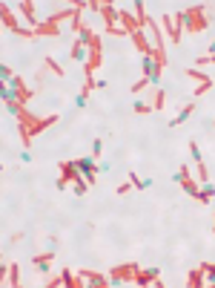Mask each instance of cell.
<instances>
[{
	"instance_id": "cell-7",
	"label": "cell",
	"mask_w": 215,
	"mask_h": 288,
	"mask_svg": "<svg viewBox=\"0 0 215 288\" xmlns=\"http://www.w3.org/2000/svg\"><path fill=\"white\" fill-rule=\"evenodd\" d=\"M135 271H138V262H126V265H118L109 271L112 283H135Z\"/></svg>"
},
{
	"instance_id": "cell-36",
	"label": "cell",
	"mask_w": 215,
	"mask_h": 288,
	"mask_svg": "<svg viewBox=\"0 0 215 288\" xmlns=\"http://www.w3.org/2000/svg\"><path fill=\"white\" fill-rule=\"evenodd\" d=\"M46 286H49V288H58V286H63V280H61V277H52Z\"/></svg>"
},
{
	"instance_id": "cell-38",
	"label": "cell",
	"mask_w": 215,
	"mask_h": 288,
	"mask_svg": "<svg viewBox=\"0 0 215 288\" xmlns=\"http://www.w3.org/2000/svg\"><path fill=\"white\" fill-rule=\"evenodd\" d=\"M213 231H215V225H213Z\"/></svg>"
},
{
	"instance_id": "cell-25",
	"label": "cell",
	"mask_w": 215,
	"mask_h": 288,
	"mask_svg": "<svg viewBox=\"0 0 215 288\" xmlns=\"http://www.w3.org/2000/svg\"><path fill=\"white\" fill-rule=\"evenodd\" d=\"M138 116H147V113H152V104H144V101H135V107H132Z\"/></svg>"
},
{
	"instance_id": "cell-32",
	"label": "cell",
	"mask_w": 215,
	"mask_h": 288,
	"mask_svg": "<svg viewBox=\"0 0 215 288\" xmlns=\"http://www.w3.org/2000/svg\"><path fill=\"white\" fill-rule=\"evenodd\" d=\"M129 190H135V187H132V182H121L115 193H121V196H123V193H129Z\"/></svg>"
},
{
	"instance_id": "cell-6",
	"label": "cell",
	"mask_w": 215,
	"mask_h": 288,
	"mask_svg": "<svg viewBox=\"0 0 215 288\" xmlns=\"http://www.w3.org/2000/svg\"><path fill=\"white\" fill-rule=\"evenodd\" d=\"M103 64V49H100V38L95 35L92 46H89V61L83 64V75H95V69Z\"/></svg>"
},
{
	"instance_id": "cell-28",
	"label": "cell",
	"mask_w": 215,
	"mask_h": 288,
	"mask_svg": "<svg viewBox=\"0 0 215 288\" xmlns=\"http://www.w3.org/2000/svg\"><path fill=\"white\" fill-rule=\"evenodd\" d=\"M129 182H132L135 190H147V187H149V182H141V179H138L135 173H129Z\"/></svg>"
},
{
	"instance_id": "cell-13",
	"label": "cell",
	"mask_w": 215,
	"mask_h": 288,
	"mask_svg": "<svg viewBox=\"0 0 215 288\" xmlns=\"http://www.w3.org/2000/svg\"><path fill=\"white\" fill-rule=\"evenodd\" d=\"M118 20L123 23V32H129V35L141 32V23H138V20H135V17L129 15V12H121V15H118Z\"/></svg>"
},
{
	"instance_id": "cell-30",
	"label": "cell",
	"mask_w": 215,
	"mask_h": 288,
	"mask_svg": "<svg viewBox=\"0 0 215 288\" xmlns=\"http://www.w3.org/2000/svg\"><path fill=\"white\" fill-rule=\"evenodd\" d=\"M189 153H192L195 165H201V162H204V159H201V150H198V144H195V141H189Z\"/></svg>"
},
{
	"instance_id": "cell-11",
	"label": "cell",
	"mask_w": 215,
	"mask_h": 288,
	"mask_svg": "<svg viewBox=\"0 0 215 288\" xmlns=\"http://www.w3.org/2000/svg\"><path fill=\"white\" fill-rule=\"evenodd\" d=\"M83 277V280H89L86 286H92V288H106V286H112L109 283V277H103V274H98V271H78Z\"/></svg>"
},
{
	"instance_id": "cell-2",
	"label": "cell",
	"mask_w": 215,
	"mask_h": 288,
	"mask_svg": "<svg viewBox=\"0 0 215 288\" xmlns=\"http://www.w3.org/2000/svg\"><path fill=\"white\" fill-rule=\"evenodd\" d=\"M61 179H58V190H66L69 185H75V193L78 196H86L89 193V182L83 179V173L78 170L75 162H61Z\"/></svg>"
},
{
	"instance_id": "cell-10",
	"label": "cell",
	"mask_w": 215,
	"mask_h": 288,
	"mask_svg": "<svg viewBox=\"0 0 215 288\" xmlns=\"http://www.w3.org/2000/svg\"><path fill=\"white\" fill-rule=\"evenodd\" d=\"M158 277H161L158 268H138L135 271V286H155Z\"/></svg>"
},
{
	"instance_id": "cell-3",
	"label": "cell",
	"mask_w": 215,
	"mask_h": 288,
	"mask_svg": "<svg viewBox=\"0 0 215 288\" xmlns=\"http://www.w3.org/2000/svg\"><path fill=\"white\" fill-rule=\"evenodd\" d=\"M66 17H75V9H63V12H58L55 17H49L46 23H40L37 29H34V38H58L61 35V23L66 20Z\"/></svg>"
},
{
	"instance_id": "cell-34",
	"label": "cell",
	"mask_w": 215,
	"mask_h": 288,
	"mask_svg": "<svg viewBox=\"0 0 215 288\" xmlns=\"http://www.w3.org/2000/svg\"><path fill=\"white\" fill-rule=\"evenodd\" d=\"M0 75H3V84H6V81H9V78L15 75V72H12V69H9L6 64H3V67H0Z\"/></svg>"
},
{
	"instance_id": "cell-18",
	"label": "cell",
	"mask_w": 215,
	"mask_h": 288,
	"mask_svg": "<svg viewBox=\"0 0 215 288\" xmlns=\"http://www.w3.org/2000/svg\"><path fill=\"white\" fill-rule=\"evenodd\" d=\"M192 113H195V101H192V104H186V107L181 110V116H178L175 121H169V127H181L184 121H189V116H192Z\"/></svg>"
},
{
	"instance_id": "cell-29",
	"label": "cell",
	"mask_w": 215,
	"mask_h": 288,
	"mask_svg": "<svg viewBox=\"0 0 215 288\" xmlns=\"http://www.w3.org/2000/svg\"><path fill=\"white\" fill-rule=\"evenodd\" d=\"M198 176H201V185H204V182H210V167H207L204 162L198 165Z\"/></svg>"
},
{
	"instance_id": "cell-33",
	"label": "cell",
	"mask_w": 215,
	"mask_h": 288,
	"mask_svg": "<svg viewBox=\"0 0 215 288\" xmlns=\"http://www.w3.org/2000/svg\"><path fill=\"white\" fill-rule=\"evenodd\" d=\"M100 150H103V138H95V141H92V153H95V156H100Z\"/></svg>"
},
{
	"instance_id": "cell-9",
	"label": "cell",
	"mask_w": 215,
	"mask_h": 288,
	"mask_svg": "<svg viewBox=\"0 0 215 288\" xmlns=\"http://www.w3.org/2000/svg\"><path fill=\"white\" fill-rule=\"evenodd\" d=\"M75 165H78V170L83 173V179L89 182V187L95 185V173H98V165H95V159H92V156H86V159H78Z\"/></svg>"
},
{
	"instance_id": "cell-4",
	"label": "cell",
	"mask_w": 215,
	"mask_h": 288,
	"mask_svg": "<svg viewBox=\"0 0 215 288\" xmlns=\"http://www.w3.org/2000/svg\"><path fill=\"white\" fill-rule=\"evenodd\" d=\"M207 26H210V20L204 15V6L184 9V29H189V32H204Z\"/></svg>"
},
{
	"instance_id": "cell-37",
	"label": "cell",
	"mask_w": 215,
	"mask_h": 288,
	"mask_svg": "<svg viewBox=\"0 0 215 288\" xmlns=\"http://www.w3.org/2000/svg\"><path fill=\"white\" fill-rule=\"evenodd\" d=\"M210 52H213V55H215V41H213V43H210Z\"/></svg>"
},
{
	"instance_id": "cell-12",
	"label": "cell",
	"mask_w": 215,
	"mask_h": 288,
	"mask_svg": "<svg viewBox=\"0 0 215 288\" xmlns=\"http://www.w3.org/2000/svg\"><path fill=\"white\" fill-rule=\"evenodd\" d=\"M61 280H63V286H66V288H83V286H86V283H83V277H81V274H75L72 268H63V271H61Z\"/></svg>"
},
{
	"instance_id": "cell-22",
	"label": "cell",
	"mask_w": 215,
	"mask_h": 288,
	"mask_svg": "<svg viewBox=\"0 0 215 288\" xmlns=\"http://www.w3.org/2000/svg\"><path fill=\"white\" fill-rule=\"evenodd\" d=\"M132 43L138 46V52H144V55H147V52L152 49V46L147 43V38H144V32H135V35H132Z\"/></svg>"
},
{
	"instance_id": "cell-19",
	"label": "cell",
	"mask_w": 215,
	"mask_h": 288,
	"mask_svg": "<svg viewBox=\"0 0 215 288\" xmlns=\"http://www.w3.org/2000/svg\"><path fill=\"white\" fill-rule=\"evenodd\" d=\"M52 259H55V251L34 256V259H32V265H34V268H40V271H49V262H52Z\"/></svg>"
},
{
	"instance_id": "cell-23",
	"label": "cell",
	"mask_w": 215,
	"mask_h": 288,
	"mask_svg": "<svg viewBox=\"0 0 215 288\" xmlns=\"http://www.w3.org/2000/svg\"><path fill=\"white\" fill-rule=\"evenodd\" d=\"M9 286H20V268H17L15 262L9 265Z\"/></svg>"
},
{
	"instance_id": "cell-31",
	"label": "cell",
	"mask_w": 215,
	"mask_h": 288,
	"mask_svg": "<svg viewBox=\"0 0 215 288\" xmlns=\"http://www.w3.org/2000/svg\"><path fill=\"white\" fill-rule=\"evenodd\" d=\"M164 89H158V92H155V104H152V110H161V107H164Z\"/></svg>"
},
{
	"instance_id": "cell-17",
	"label": "cell",
	"mask_w": 215,
	"mask_h": 288,
	"mask_svg": "<svg viewBox=\"0 0 215 288\" xmlns=\"http://www.w3.org/2000/svg\"><path fill=\"white\" fill-rule=\"evenodd\" d=\"M186 286L189 288H201L204 286V268H192V271L186 274Z\"/></svg>"
},
{
	"instance_id": "cell-35",
	"label": "cell",
	"mask_w": 215,
	"mask_h": 288,
	"mask_svg": "<svg viewBox=\"0 0 215 288\" xmlns=\"http://www.w3.org/2000/svg\"><path fill=\"white\" fill-rule=\"evenodd\" d=\"M186 176H189V167H181V170H178V173H175V182L181 185V179H186Z\"/></svg>"
},
{
	"instance_id": "cell-27",
	"label": "cell",
	"mask_w": 215,
	"mask_h": 288,
	"mask_svg": "<svg viewBox=\"0 0 215 288\" xmlns=\"http://www.w3.org/2000/svg\"><path fill=\"white\" fill-rule=\"evenodd\" d=\"M46 67H52V69H55V75H58V78H63V75H66V72L61 69V64H58L55 58H46Z\"/></svg>"
},
{
	"instance_id": "cell-24",
	"label": "cell",
	"mask_w": 215,
	"mask_h": 288,
	"mask_svg": "<svg viewBox=\"0 0 215 288\" xmlns=\"http://www.w3.org/2000/svg\"><path fill=\"white\" fill-rule=\"evenodd\" d=\"M201 268H204V277H207V280L215 286V265H213V262H204Z\"/></svg>"
},
{
	"instance_id": "cell-8",
	"label": "cell",
	"mask_w": 215,
	"mask_h": 288,
	"mask_svg": "<svg viewBox=\"0 0 215 288\" xmlns=\"http://www.w3.org/2000/svg\"><path fill=\"white\" fill-rule=\"evenodd\" d=\"M186 75L198 81V86H195V92H192V98H201V95H204V92H207V89L213 86V78H210V75H204L201 69H192V67H189V69H186Z\"/></svg>"
},
{
	"instance_id": "cell-20",
	"label": "cell",
	"mask_w": 215,
	"mask_h": 288,
	"mask_svg": "<svg viewBox=\"0 0 215 288\" xmlns=\"http://www.w3.org/2000/svg\"><path fill=\"white\" fill-rule=\"evenodd\" d=\"M17 6H20V12H23V15H26L29 20H32V26H34V29H37L40 23H37V15H34V3H29V0H23V3H17Z\"/></svg>"
},
{
	"instance_id": "cell-14",
	"label": "cell",
	"mask_w": 215,
	"mask_h": 288,
	"mask_svg": "<svg viewBox=\"0 0 215 288\" xmlns=\"http://www.w3.org/2000/svg\"><path fill=\"white\" fill-rule=\"evenodd\" d=\"M181 187H184V193H186V196H192V199H204V193H201V187L195 185V182H192V179H189V176H186V179H181Z\"/></svg>"
},
{
	"instance_id": "cell-5",
	"label": "cell",
	"mask_w": 215,
	"mask_h": 288,
	"mask_svg": "<svg viewBox=\"0 0 215 288\" xmlns=\"http://www.w3.org/2000/svg\"><path fill=\"white\" fill-rule=\"evenodd\" d=\"M0 17H3V26L12 35H17V38H34V29H20V26H17L15 15L9 12V3H0Z\"/></svg>"
},
{
	"instance_id": "cell-21",
	"label": "cell",
	"mask_w": 215,
	"mask_h": 288,
	"mask_svg": "<svg viewBox=\"0 0 215 288\" xmlns=\"http://www.w3.org/2000/svg\"><path fill=\"white\" fill-rule=\"evenodd\" d=\"M132 6H135V20L141 23V29H147V20H149V15H147V9H144V3H141V0H135Z\"/></svg>"
},
{
	"instance_id": "cell-1",
	"label": "cell",
	"mask_w": 215,
	"mask_h": 288,
	"mask_svg": "<svg viewBox=\"0 0 215 288\" xmlns=\"http://www.w3.org/2000/svg\"><path fill=\"white\" fill-rule=\"evenodd\" d=\"M6 110L12 113L17 119V127H20V138H23V147H32V138L40 133V130H46V127H52L55 121H58V116H46V119H37V116H32L23 104L17 101H9L6 104Z\"/></svg>"
},
{
	"instance_id": "cell-16",
	"label": "cell",
	"mask_w": 215,
	"mask_h": 288,
	"mask_svg": "<svg viewBox=\"0 0 215 288\" xmlns=\"http://www.w3.org/2000/svg\"><path fill=\"white\" fill-rule=\"evenodd\" d=\"M69 58H72V61H81V64H86V61H89V49H86V46H81V43L75 41V46L69 49Z\"/></svg>"
},
{
	"instance_id": "cell-15",
	"label": "cell",
	"mask_w": 215,
	"mask_h": 288,
	"mask_svg": "<svg viewBox=\"0 0 215 288\" xmlns=\"http://www.w3.org/2000/svg\"><path fill=\"white\" fill-rule=\"evenodd\" d=\"M161 26H164L166 32H169V41H172V43H181V32L175 29V23H172V17H169V15H164V17H161Z\"/></svg>"
},
{
	"instance_id": "cell-26",
	"label": "cell",
	"mask_w": 215,
	"mask_h": 288,
	"mask_svg": "<svg viewBox=\"0 0 215 288\" xmlns=\"http://www.w3.org/2000/svg\"><path fill=\"white\" fill-rule=\"evenodd\" d=\"M75 104H78V107H86V104H89V89H81V92H78V98H75Z\"/></svg>"
}]
</instances>
